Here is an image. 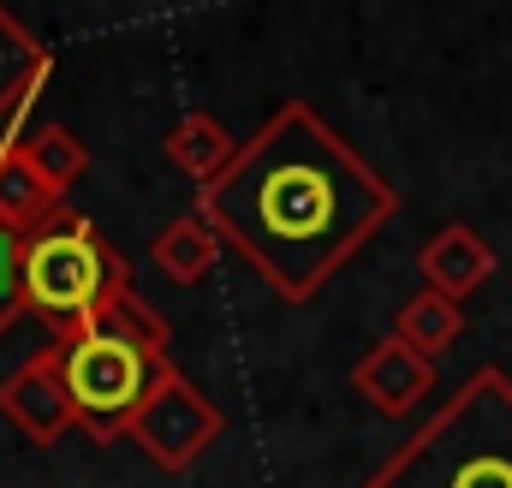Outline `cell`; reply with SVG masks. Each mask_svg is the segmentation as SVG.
<instances>
[{
    "label": "cell",
    "instance_id": "obj_7",
    "mask_svg": "<svg viewBox=\"0 0 512 488\" xmlns=\"http://www.w3.org/2000/svg\"><path fill=\"white\" fill-rule=\"evenodd\" d=\"M495 268H501L495 244L483 239L471 221H447L441 233H429V244L417 250L423 286L441 292V298H453V304H465L471 292H483V286L495 280Z\"/></svg>",
    "mask_w": 512,
    "mask_h": 488
},
{
    "label": "cell",
    "instance_id": "obj_10",
    "mask_svg": "<svg viewBox=\"0 0 512 488\" xmlns=\"http://www.w3.org/2000/svg\"><path fill=\"white\" fill-rule=\"evenodd\" d=\"M48 72H54L48 48L0 6V125L18 120V114L30 108V96L48 84Z\"/></svg>",
    "mask_w": 512,
    "mask_h": 488
},
{
    "label": "cell",
    "instance_id": "obj_14",
    "mask_svg": "<svg viewBox=\"0 0 512 488\" xmlns=\"http://www.w3.org/2000/svg\"><path fill=\"white\" fill-rule=\"evenodd\" d=\"M18 149H24V161H30L60 197L90 173V143H84L78 131H66V125H36V131L18 137Z\"/></svg>",
    "mask_w": 512,
    "mask_h": 488
},
{
    "label": "cell",
    "instance_id": "obj_1",
    "mask_svg": "<svg viewBox=\"0 0 512 488\" xmlns=\"http://www.w3.org/2000/svg\"><path fill=\"white\" fill-rule=\"evenodd\" d=\"M197 215L274 298L310 304L399 215V191L310 102H280L197 191Z\"/></svg>",
    "mask_w": 512,
    "mask_h": 488
},
{
    "label": "cell",
    "instance_id": "obj_5",
    "mask_svg": "<svg viewBox=\"0 0 512 488\" xmlns=\"http://www.w3.org/2000/svg\"><path fill=\"white\" fill-rule=\"evenodd\" d=\"M215 435H221L215 399L197 381H185L173 364L161 369V381L149 387V399L137 405V417H131V429H126V441H137V453L155 471H167V477H185L215 447Z\"/></svg>",
    "mask_w": 512,
    "mask_h": 488
},
{
    "label": "cell",
    "instance_id": "obj_4",
    "mask_svg": "<svg viewBox=\"0 0 512 488\" xmlns=\"http://www.w3.org/2000/svg\"><path fill=\"white\" fill-rule=\"evenodd\" d=\"M131 292L137 286H131L120 250L78 209H60L42 233L24 239V310L42 316L48 346H66L102 328L108 316L126 310Z\"/></svg>",
    "mask_w": 512,
    "mask_h": 488
},
{
    "label": "cell",
    "instance_id": "obj_13",
    "mask_svg": "<svg viewBox=\"0 0 512 488\" xmlns=\"http://www.w3.org/2000/svg\"><path fill=\"white\" fill-rule=\"evenodd\" d=\"M233 155H239V143H233V131L215 120V114H185V120L167 131V161L179 173H191L197 185L221 179Z\"/></svg>",
    "mask_w": 512,
    "mask_h": 488
},
{
    "label": "cell",
    "instance_id": "obj_8",
    "mask_svg": "<svg viewBox=\"0 0 512 488\" xmlns=\"http://www.w3.org/2000/svg\"><path fill=\"white\" fill-rule=\"evenodd\" d=\"M352 387L382 411V417H411L429 393H435V364L423 358V352H411L405 340H376L358 369H352Z\"/></svg>",
    "mask_w": 512,
    "mask_h": 488
},
{
    "label": "cell",
    "instance_id": "obj_3",
    "mask_svg": "<svg viewBox=\"0 0 512 488\" xmlns=\"http://www.w3.org/2000/svg\"><path fill=\"white\" fill-rule=\"evenodd\" d=\"M167 316L131 292L126 310L108 316L102 328L78 334L60 346V369H66V393H72V411H78V429L108 447L120 441L137 417V405L149 399V387L161 381L167 369Z\"/></svg>",
    "mask_w": 512,
    "mask_h": 488
},
{
    "label": "cell",
    "instance_id": "obj_9",
    "mask_svg": "<svg viewBox=\"0 0 512 488\" xmlns=\"http://www.w3.org/2000/svg\"><path fill=\"white\" fill-rule=\"evenodd\" d=\"M60 209H66V197L24 161V149H18V143H0V233L30 239V233H42Z\"/></svg>",
    "mask_w": 512,
    "mask_h": 488
},
{
    "label": "cell",
    "instance_id": "obj_12",
    "mask_svg": "<svg viewBox=\"0 0 512 488\" xmlns=\"http://www.w3.org/2000/svg\"><path fill=\"white\" fill-rule=\"evenodd\" d=\"M459 334H465V310L453 304V298H441V292H411L405 304H399V316H393V340H405L411 352H423L429 364L441 358V352H453L459 346Z\"/></svg>",
    "mask_w": 512,
    "mask_h": 488
},
{
    "label": "cell",
    "instance_id": "obj_2",
    "mask_svg": "<svg viewBox=\"0 0 512 488\" xmlns=\"http://www.w3.org/2000/svg\"><path fill=\"white\" fill-rule=\"evenodd\" d=\"M364 488H512V375L471 369Z\"/></svg>",
    "mask_w": 512,
    "mask_h": 488
},
{
    "label": "cell",
    "instance_id": "obj_11",
    "mask_svg": "<svg viewBox=\"0 0 512 488\" xmlns=\"http://www.w3.org/2000/svg\"><path fill=\"white\" fill-rule=\"evenodd\" d=\"M215 262H221V233H215L197 209L161 227V239H155V268H161L173 286H197V280H209Z\"/></svg>",
    "mask_w": 512,
    "mask_h": 488
},
{
    "label": "cell",
    "instance_id": "obj_6",
    "mask_svg": "<svg viewBox=\"0 0 512 488\" xmlns=\"http://www.w3.org/2000/svg\"><path fill=\"white\" fill-rule=\"evenodd\" d=\"M0 417L36 447H54L66 429H78V411H72V393H66V369H60V346L30 352L0 381Z\"/></svg>",
    "mask_w": 512,
    "mask_h": 488
},
{
    "label": "cell",
    "instance_id": "obj_15",
    "mask_svg": "<svg viewBox=\"0 0 512 488\" xmlns=\"http://www.w3.org/2000/svg\"><path fill=\"white\" fill-rule=\"evenodd\" d=\"M24 316V239L0 233V334Z\"/></svg>",
    "mask_w": 512,
    "mask_h": 488
}]
</instances>
